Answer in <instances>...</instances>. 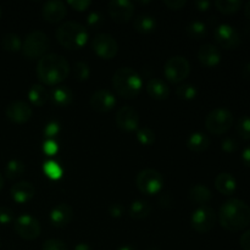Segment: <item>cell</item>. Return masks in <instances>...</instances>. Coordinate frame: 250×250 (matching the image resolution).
Returning <instances> with one entry per match:
<instances>
[{"mask_svg":"<svg viewBox=\"0 0 250 250\" xmlns=\"http://www.w3.org/2000/svg\"><path fill=\"white\" fill-rule=\"evenodd\" d=\"M219 220L220 225L227 231H242L250 225V207L243 200L232 198L221 205Z\"/></svg>","mask_w":250,"mask_h":250,"instance_id":"cell-1","label":"cell"},{"mask_svg":"<svg viewBox=\"0 0 250 250\" xmlns=\"http://www.w3.org/2000/svg\"><path fill=\"white\" fill-rule=\"evenodd\" d=\"M70 73V63L60 54H46L37 63V76L43 84L56 85Z\"/></svg>","mask_w":250,"mask_h":250,"instance_id":"cell-2","label":"cell"},{"mask_svg":"<svg viewBox=\"0 0 250 250\" xmlns=\"http://www.w3.org/2000/svg\"><path fill=\"white\" fill-rule=\"evenodd\" d=\"M114 89L120 97L125 99H133L141 92L143 81L137 71L131 67H121L114 73L112 77Z\"/></svg>","mask_w":250,"mask_h":250,"instance_id":"cell-3","label":"cell"},{"mask_svg":"<svg viewBox=\"0 0 250 250\" xmlns=\"http://www.w3.org/2000/svg\"><path fill=\"white\" fill-rule=\"evenodd\" d=\"M56 39L59 44L68 50H78L83 48L88 41V32L83 24L75 21H66L56 29Z\"/></svg>","mask_w":250,"mask_h":250,"instance_id":"cell-4","label":"cell"},{"mask_svg":"<svg viewBox=\"0 0 250 250\" xmlns=\"http://www.w3.org/2000/svg\"><path fill=\"white\" fill-rule=\"evenodd\" d=\"M50 48V39L42 31H32L22 42V51L29 59H41Z\"/></svg>","mask_w":250,"mask_h":250,"instance_id":"cell-5","label":"cell"},{"mask_svg":"<svg viewBox=\"0 0 250 250\" xmlns=\"http://www.w3.org/2000/svg\"><path fill=\"white\" fill-rule=\"evenodd\" d=\"M233 114L226 107H216L208 114L205 119V128L215 136L226 133L233 125Z\"/></svg>","mask_w":250,"mask_h":250,"instance_id":"cell-6","label":"cell"},{"mask_svg":"<svg viewBox=\"0 0 250 250\" xmlns=\"http://www.w3.org/2000/svg\"><path fill=\"white\" fill-rule=\"evenodd\" d=\"M136 186L144 195H155L163 189L164 177L154 168H146L141 171L136 178Z\"/></svg>","mask_w":250,"mask_h":250,"instance_id":"cell-7","label":"cell"},{"mask_svg":"<svg viewBox=\"0 0 250 250\" xmlns=\"http://www.w3.org/2000/svg\"><path fill=\"white\" fill-rule=\"evenodd\" d=\"M190 73V63L185 56L175 55L167 59L164 66V75L166 80L171 83L183 82Z\"/></svg>","mask_w":250,"mask_h":250,"instance_id":"cell-8","label":"cell"},{"mask_svg":"<svg viewBox=\"0 0 250 250\" xmlns=\"http://www.w3.org/2000/svg\"><path fill=\"white\" fill-rule=\"evenodd\" d=\"M215 224H216V214L209 205H200L193 211L190 217L192 229L198 233H208L214 229Z\"/></svg>","mask_w":250,"mask_h":250,"instance_id":"cell-9","label":"cell"},{"mask_svg":"<svg viewBox=\"0 0 250 250\" xmlns=\"http://www.w3.org/2000/svg\"><path fill=\"white\" fill-rule=\"evenodd\" d=\"M14 229L17 236L26 241H34L41 236V224L32 215L23 214L17 217L14 222Z\"/></svg>","mask_w":250,"mask_h":250,"instance_id":"cell-10","label":"cell"},{"mask_svg":"<svg viewBox=\"0 0 250 250\" xmlns=\"http://www.w3.org/2000/svg\"><path fill=\"white\" fill-rule=\"evenodd\" d=\"M92 48L99 58L111 60L117 55L119 44L111 34L98 33L92 39Z\"/></svg>","mask_w":250,"mask_h":250,"instance_id":"cell-11","label":"cell"},{"mask_svg":"<svg viewBox=\"0 0 250 250\" xmlns=\"http://www.w3.org/2000/svg\"><path fill=\"white\" fill-rule=\"evenodd\" d=\"M214 37L216 43L224 49H234L241 45V36L233 26L222 23L215 29Z\"/></svg>","mask_w":250,"mask_h":250,"instance_id":"cell-12","label":"cell"},{"mask_svg":"<svg viewBox=\"0 0 250 250\" xmlns=\"http://www.w3.org/2000/svg\"><path fill=\"white\" fill-rule=\"evenodd\" d=\"M107 9L110 17L120 24L131 21L134 14V4L129 0H111Z\"/></svg>","mask_w":250,"mask_h":250,"instance_id":"cell-13","label":"cell"},{"mask_svg":"<svg viewBox=\"0 0 250 250\" xmlns=\"http://www.w3.org/2000/svg\"><path fill=\"white\" fill-rule=\"evenodd\" d=\"M115 122L121 131L134 132L139 127V115L132 106H122L117 110Z\"/></svg>","mask_w":250,"mask_h":250,"instance_id":"cell-14","label":"cell"},{"mask_svg":"<svg viewBox=\"0 0 250 250\" xmlns=\"http://www.w3.org/2000/svg\"><path fill=\"white\" fill-rule=\"evenodd\" d=\"M6 117L15 124H24L32 117V107L23 100H14L5 110Z\"/></svg>","mask_w":250,"mask_h":250,"instance_id":"cell-15","label":"cell"},{"mask_svg":"<svg viewBox=\"0 0 250 250\" xmlns=\"http://www.w3.org/2000/svg\"><path fill=\"white\" fill-rule=\"evenodd\" d=\"M115 105H116V98L107 89L97 90L90 97V106L93 107L94 111L99 112V114L111 111Z\"/></svg>","mask_w":250,"mask_h":250,"instance_id":"cell-16","label":"cell"},{"mask_svg":"<svg viewBox=\"0 0 250 250\" xmlns=\"http://www.w3.org/2000/svg\"><path fill=\"white\" fill-rule=\"evenodd\" d=\"M43 14L44 20L50 23H58V22L62 21L66 17L67 10H66V4L61 0H51V1H46L43 5Z\"/></svg>","mask_w":250,"mask_h":250,"instance_id":"cell-17","label":"cell"},{"mask_svg":"<svg viewBox=\"0 0 250 250\" xmlns=\"http://www.w3.org/2000/svg\"><path fill=\"white\" fill-rule=\"evenodd\" d=\"M50 222L53 226L59 227V229H62L66 227L67 225H70V222L73 219V210L66 203H60L56 207H54V209L50 211Z\"/></svg>","mask_w":250,"mask_h":250,"instance_id":"cell-18","label":"cell"},{"mask_svg":"<svg viewBox=\"0 0 250 250\" xmlns=\"http://www.w3.org/2000/svg\"><path fill=\"white\" fill-rule=\"evenodd\" d=\"M10 194H11V198L15 203L24 204V203H28L29 200H32V198L34 197L36 188L31 182L21 181V182H17L12 186L11 189H10Z\"/></svg>","mask_w":250,"mask_h":250,"instance_id":"cell-19","label":"cell"},{"mask_svg":"<svg viewBox=\"0 0 250 250\" xmlns=\"http://www.w3.org/2000/svg\"><path fill=\"white\" fill-rule=\"evenodd\" d=\"M198 59L205 67H215L221 61V51L212 44H203L198 51Z\"/></svg>","mask_w":250,"mask_h":250,"instance_id":"cell-20","label":"cell"},{"mask_svg":"<svg viewBox=\"0 0 250 250\" xmlns=\"http://www.w3.org/2000/svg\"><path fill=\"white\" fill-rule=\"evenodd\" d=\"M146 92H148L149 97L153 98V99L166 100L170 97L171 90L165 81H163L161 78L154 77L146 83Z\"/></svg>","mask_w":250,"mask_h":250,"instance_id":"cell-21","label":"cell"},{"mask_svg":"<svg viewBox=\"0 0 250 250\" xmlns=\"http://www.w3.org/2000/svg\"><path fill=\"white\" fill-rule=\"evenodd\" d=\"M215 187L221 194L224 195H232L234 194L237 189V181L233 177V175L227 172L219 173L215 178Z\"/></svg>","mask_w":250,"mask_h":250,"instance_id":"cell-22","label":"cell"},{"mask_svg":"<svg viewBox=\"0 0 250 250\" xmlns=\"http://www.w3.org/2000/svg\"><path fill=\"white\" fill-rule=\"evenodd\" d=\"M49 97L51 98V100H53L56 106L67 107L73 100V93L68 87L60 85V87L54 88Z\"/></svg>","mask_w":250,"mask_h":250,"instance_id":"cell-23","label":"cell"},{"mask_svg":"<svg viewBox=\"0 0 250 250\" xmlns=\"http://www.w3.org/2000/svg\"><path fill=\"white\" fill-rule=\"evenodd\" d=\"M133 28L142 34H149L155 31L156 20L149 14H141L134 19Z\"/></svg>","mask_w":250,"mask_h":250,"instance_id":"cell-24","label":"cell"},{"mask_svg":"<svg viewBox=\"0 0 250 250\" xmlns=\"http://www.w3.org/2000/svg\"><path fill=\"white\" fill-rule=\"evenodd\" d=\"M210 146V138L202 132H194L187 139V146L194 153L205 151Z\"/></svg>","mask_w":250,"mask_h":250,"instance_id":"cell-25","label":"cell"},{"mask_svg":"<svg viewBox=\"0 0 250 250\" xmlns=\"http://www.w3.org/2000/svg\"><path fill=\"white\" fill-rule=\"evenodd\" d=\"M49 92L43 84H33L28 90V99L34 106H43L49 99Z\"/></svg>","mask_w":250,"mask_h":250,"instance_id":"cell-26","label":"cell"},{"mask_svg":"<svg viewBox=\"0 0 250 250\" xmlns=\"http://www.w3.org/2000/svg\"><path fill=\"white\" fill-rule=\"evenodd\" d=\"M190 199L199 205H208L212 199V193L205 185H195L189 190Z\"/></svg>","mask_w":250,"mask_h":250,"instance_id":"cell-27","label":"cell"},{"mask_svg":"<svg viewBox=\"0 0 250 250\" xmlns=\"http://www.w3.org/2000/svg\"><path fill=\"white\" fill-rule=\"evenodd\" d=\"M151 212V205L146 200H134L129 207V215L132 219L143 220L148 217Z\"/></svg>","mask_w":250,"mask_h":250,"instance_id":"cell-28","label":"cell"},{"mask_svg":"<svg viewBox=\"0 0 250 250\" xmlns=\"http://www.w3.org/2000/svg\"><path fill=\"white\" fill-rule=\"evenodd\" d=\"M24 172H26V165L17 159H12L5 166V176L9 180H16V178L22 177Z\"/></svg>","mask_w":250,"mask_h":250,"instance_id":"cell-29","label":"cell"},{"mask_svg":"<svg viewBox=\"0 0 250 250\" xmlns=\"http://www.w3.org/2000/svg\"><path fill=\"white\" fill-rule=\"evenodd\" d=\"M242 5L243 2L241 0H216L215 1L216 9L225 15L236 14L237 11H239Z\"/></svg>","mask_w":250,"mask_h":250,"instance_id":"cell-30","label":"cell"},{"mask_svg":"<svg viewBox=\"0 0 250 250\" xmlns=\"http://www.w3.org/2000/svg\"><path fill=\"white\" fill-rule=\"evenodd\" d=\"M1 45L6 51L16 53V51L22 49V41L21 38H20V36H17V34L6 33L1 38Z\"/></svg>","mask_w":250,"mask_h":250,"instance_id":"cell-31","label":"cell"},{"mask_svg":"<svg viewBox=\"0 0 250 250\" xmlns=\"http://www.w3.org/2000/svg\"><path fill=\"white\" fill-rule=\"evenodd\" d=\"M186 31H187L188 36H189L190 38H194L198 41V39H202L207 36L208 29H207V26H205L204 22L192 21L188 23Z\"/></svg>","mask_w":250,"mask_h":250,"instance_id":"cell-32","label":"cell"},{"mask_svg":"<svg viewBox=\"0 0 250 250\" xmlns=\"http://www.w3.org/2000/svg\"><path fill=\"white\" fill-rule=\"evenodd\" d=\"M176 95L182 100H193L197 98L198 89L190 83H182L176 88Z\"/></svg>","mask_w":250,"mask_h":250,"instance_id":"cell-33","label":"cell"},{"mask_svg":"<svg viewBox=\"0 0 250 250\" xmlns=\"http://www.w3.org/2000/svg\"><path fill=\"white\" fill-rule=\"evenodd\" d=\"M44 173H45L50 180H60L63 175V171L62 167H61L56 161L49 160L44 164Z\"/></svg>","mask_w":250,"mask_h":250,"instance_id":"cell-34","label":"cell"},{"mask_svg":"<svg viewBox=\"0 0 250 250\" xmlns=\"http://www.w3.org/2000/svg\"><path fill=\"white\" fill-rule=\"evenodd\" d=\"M137 141L142 144V146H151L155 142V133L149 127H142V128L137 129Z\"/></svg>","mask_w":250,"mask_h":250,"instance_id":"cell-35","label":"cell"},{"mask_svg":"<svg viewBox=\"0 0 250 250\" xmlns=\"http://www.w3.org/2000/svg\"><path fill=\"white\" fill-rule=\"evenodd\" d=\"M73 73H75L76 80L80 81V82L87 81L90 76L89 65L84 61H77L73 66Z\"/></svg>","mask_w":250,"mask_h":250,"instance_id":"cell-36","label":"cell"},{"mask_svg":"<svg viewBox=\"0 0 250 250\" xmlns=\"http://www.w3.org/2000/svg\"><path fill=\"white\" fill-rule=\"evenodd\" d=\"M237 133L246 141H250V116H242L237 122Z\"/></svg>","mask_w":250,"mask_h":250,"instance_id":"cell-37","label":"cell"},{"mask_svg":"<svg viewBox=\"0 0 250 250\" xmlns=\"http://www.w3.org/2000/svg\"><path fill=\"white\" fill-rule=\"evenodd\" d=\"M42 250H68V247L60 239H48L43 243Z\"/></svg>","mask_w":250,"mask_h":250,"instance_id":"cell-38","label":"cell"},{"mask_svg":"<svg viewBox=\"0 0 250 250\" xmlns=\"http://www.w3.org/2000/svg\"><path fill=\"white\" fill-rule=\"evenodd\" d=\"M238 146L239 143L237 142V139L232 138V137H226L221 142V149L225 153H234V151H237Z\"/></svg>","mask_w":250,"mask_h":250,"instance_id":"cell-39","label":"cell"},{"mask_svg":"<svg viewBox=\"0 0 250 250\" xmlns=\"http://www.w3.org/2000/svg\"><path fill=\"white\" fill-rule=\"evenodd\" d=\"M14 221V211L11 208L1 205L0 207V225H9Z\"/></svg>","mask_w":250,"mask_h":250,"instance_id":"cell-40","label":"cell"},{"mask_svg":"<svg viewBox=\"0 0 250 250\" xmlns=\"http://www.w3.org/2000/svg\"><path fill=\"white\" fill-rule=\"evenodd\" d=\"M67 5L72 7L73 10H76V11L82 12L89 9L90 5H92V1L90 0H68Z\"/></svg>","mask_w":250,"mask_h":250,"instance_id":"cell-41","label":"cell"},{"mask_svg":"<svg viewBox=\"0 0 250 250\" xmlns=\"http://www.w3.org/2000/svg\"><path fill=\"white\" fill-rule=\"evenodd\" d=\"M87 23L88 26L92 27V28H98L103 24V16L100 12L94 11V12H90L87 17Z\"/></svg>","mask_w":250,"mask_h":250,"instance_id":"cell-42","label":"cell"},{"mask_svg":"<svg viewBox=\"0 0 250 250\" xmlns=\"http://www.w3.org/2000/svg\"><path fill=\"white\" fill-rule=\"evenodd\" d=\"M60 131V126H59L58 122H49L45 126V129H44V133H45V137H48V139H53L56 134Z\"/></svg>","mask_w":250,"mask_h":250,"instance_id":"cell-43","label":"cell"},{"mask_svg":"<svg viewBox=\"0 0 250 250\" xmlns=\"http://www.w3.org/2000/svg\"><path fill=\"white\" fill-rule=\"evenodd\" d=\"M58 143L54 139H46L44 142V153L49 156H53L58 153Z\"/></svg>","mask_w":250,"mask_h":250,"instance_id":"cell-44","label":"cell"},{"mask_svg":"<svg viewBox=\"0 0 250 250\" xmlns=\"http://www.w3.org/2000/svg\"><path fill=\"white\" fill-rule=\"evenodd\" d=\"M164 4L171 10H181L186 6L187 1L186 0H164Z\"/></svg>","mask_w":250,"mask_h":250,"instance_id":"cell-45","label":"cell"},{"mask_svg":"<svg viewBox=\"0 0 250 250\" xmlns=\"http://www.w3.org/2000/svg\"><path fill=\"white\" fill-rule=\"evenodd\" d=\"M239 244H241L243 250H250V229L244 232L239 239Z\"/></svg>","mask_w":250,"mask_h":250,"instance_id":"cell-46","label":"cell"},{"mask_svg":"<svg viewBox=\"0 0 250 250\" xmlns=\"http://www.w3.org/2000/svg\"><path fill=\"white\" fill-rule=\"evenodd\" d=\"M109 212L112 217H120L124 212V208L121 204H112L110 205Z\"/></svg>","mask_w":250,"mask_h":250,"instance_id":"cell-47","label":"cell"},{"mask_svg":"<svg viewBox=\"0 0 250 250\" xmlns=\"http://www.w3.org/2000/svg\"><path fill=\"white\" fill-rule=\"evenodd\" d=\"M194 5L199 11H207V10H209V7L211 6V2L208 1V0H197V1L194 2Z\"/></svg>","mask_w":250,"mask_h":250,"instance_id":"cell-48","label":"cell"},{"mask_svg":"<svg viewBox=\"0 0 250 250\" xmlns=\"http://www.w3.org/2000/svg\"><path fill=\"white\" fill-rule=\"evenodd\" d=\"M242 161L247 167H250V146L244 148L243 153H242Z\"/></svg>","mask_w":250,"mask_h":250,"instance_id":"cell-49","label":"cell"},{"mask_svg":"<svg viewBox=\"0 0 250 250\" xmlns=\"http://www.w3.org/2000/svg\"><path fill=\"white\" fill-rule=\"evenodd\" d=\"M75 250H93V248L88 243H78L75 247Z\"/></svg>","mask_w":250,"mask_h":250,"instance_id":"cell-50","label":"cell"},{"mask_svg":"<svg viewBox=\"0 0 250 250\" xmlns=\"http://www.w3.org/2000/svg\"><path fill=\"white\" fill-rule=\"evenodd\" d=\"M243 77L246 80H250V62L247 63L243 68Z\"/></svg>","mask_w":250,"mask_h":250,"instance_id":"cell-51","label":"cell"},{"mask_svg":"<svg viewBox=\"0 0 250 250\" xmlns=\"http://www.w3.org/2000/svg\"><path fill=\"white\" fill-rule=\"evenodd\" d=\"M244 14H246V16L250 20V1H248L244 5Z\"/></svg>","mask_w":250,"mask_h":250,"instance_id":"cell-52","label":"cell"},{"mask_svg":"<svg viewBox=\"0 0 250 250\" xmlns=\"http://www.w3.org/2000/svg\"><path fill=\"white\" fill-rule=\"evenodd\" d=\"M117 250H138V249L134 248V247H132V246H124V247H121V248H119Z\"/></svg>","mask_w":250,"mask_h":250,"instance_id":"cell-53","label":"cell"},{"mask_svg":"<svg viewBox=\"0 0 250 250\" xmlns=\"http://www.w3.org/2000/svg\"><path fill=\"white\" fill-rule=\"evenodd\" d=\"M2 187H4V177H2V175L0 173V190H1Z\"/></svg>","mask_w":250,"mask_h":250,"instance_id":"cell-54","label":"cell"},{"mask_svg":"<svg viewBox=\"0 0 250 250\" xmlns=\"http://www.w3.org/2000/svg\"><path fill=\"white\" fill-rule=\"evenodd\" d=\"M1 15H2V10H1V6H0V19H1Z\"/></svg>","mask_w":250,"mask_h":250,"instance_id":"cell-55","label":"cell"}]
</instances>
